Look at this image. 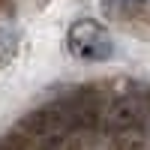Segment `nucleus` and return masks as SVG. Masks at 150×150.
Here are the masks:
<instances>
[{
	"mask_svg": "<svg viewBox=\"0 0 150 150\" xmlns=\"http://www.w3.org/2000/svg\"><path fill=\"white\" fill-rule=\"evenodd\" d=\"M147 117V102L141 96H117L114 102H111L105 108V114H102V123H105V129L111 132H129L135 126H141V120Z\"/></svg>",
	"mask_w": 150,
	"mask_h": 150,
	"instance_id": "f03ea898",
	"label": "nucleus"
},
{
	"mask_svg": "<svg viewBox=\"0 0 150 150\" xmlns=\"http://www.w3.org/2000/svg\"><path fill=\"white\" fill-rule=\"evenodd\" d=\"M144 3H147V0H108V3H105V9L120 12V15H132V12L144 9Z\"/></svg>",
	"mask_w": 150,
	"mask_h": 150,
	"instance_id": "20e7f679",
	"label": "nucleus"
},
{
	"mask_svg": "<svg viewBox=\"0 0 150 150\" xmlns=\"http://www.w3.org/2000/svg\"><path fill=\"white\" fill-rule=\"evenodd\" d=\"M12 51H15V48H12V36L0 30V63H3V60H9Z\"/></svg>",
	"mask_w": 150,
	"mask_h": 150,
	"instance_id": "39448f33",
	"label": "nucleus"
},
{
	"mask_svg": "<svg viewBox=\"0 0 150 150\" xmlns=\"http://www.w3.org/2000/svg\"><path fill=\"white\" fill-rule=\"evenodd\" d=\"M66 48L78 60H93V63L108 60L111 54H114V42H111L108 30L102 27V24L90 21V18H81V21H75L72 27H69Z\"/></svg>",
	"mask_w": 150,
	"mask_h": 150,
	"instance_id": "f257e3e1",
	"label": "nucleus"
},
{
	"mask_svg": "<svg viewBox=\"0 0 150 150\" xmlns=\"http://www.w3.org/2000/svg\"><path fill=\"white\" fill-rule=\"evenodd\" d=\"M54 108H57V117L63 123V129L66 126L87 129V126H93V120H96V108H93L90 99H84V96H72V99H66V102H60Z\"/></svg>",
	"mask_w": 150,
	"mask_h": 150,
	"instance_id": "7ed1b4c3",
	"label": "nucleus"
}]
</instances>
